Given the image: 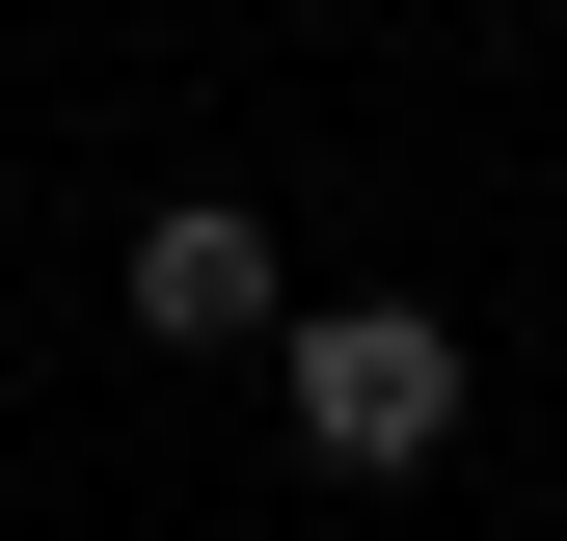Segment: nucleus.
I'll list each match as a JSON object with an SVG mask.
<instances>
[{"mask_svg": "<svg viewBox=\"0 0 567 541\" xmlns=\"http://www.w3.org/2000/svg\"><path fill=\"white\" fill-rule=\"evenodd\" d=\"M270 406H298V460L405 488V460H460V325L433 298H298L270 325Z\"/></svg>", "mask_w": 567, "mask_h": 541, "instance_id": "f257e3e1", "label": "nucleus"}, {"mask_svg": "<svg viewBox=\"0 0 567 541\" xmlns=\"http://www.w3.org/2000/svg\"><path fill=\"white\" fill-rule=\"evenodd\" d=\"M135 325H163V353H270V325H298V270H270L244 190H163V217H135Z\"/></svg>", "mask_w": 567, "mask_h": 541, "instance_id": "f03ea898", "label": "nucleus"}]
</instances>
